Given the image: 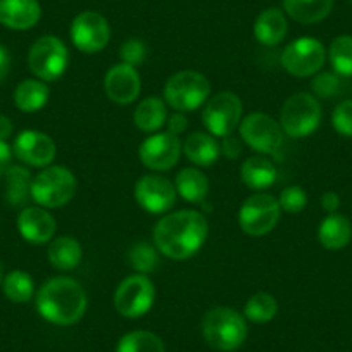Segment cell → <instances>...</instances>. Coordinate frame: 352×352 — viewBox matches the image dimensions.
<instances>
[{"label": "cell", "mask_w": 352, "mask_h": 352, "mask_svg": "<svg viewBox=\"0 0 352 352\" xmlns=\"http://www.w3.org/2000/svg\"><path fill=\"white\" fill-rule=\"evenodd\" d=\"M12 130H14L12 121L8 116H4V114H0V140H8L12 135Z\"/></svg>", "instance_id": "ee69618b"}, {"label": "cell", "mask_w": 352, "mask_h": 352, "mask_svg": "<svg viewBox=\"0 0 352 352\" xmlns=\"http://www.w3.org/2000/svg\"><path fill=\"white\" fill-rule=\"evenodd\" d=\"M276 313H278V302L272 294L266 292L254 294L243 307L245 318L254 323H268L276 316Z\"/></svg>", "instance_id": "1f68e13d"}, {"label": "cell", "mask_w": 352, "mask_h": 352, "mask_svg": "<svg viewBox=\"0 0 352 352\" xmlns=\"http://www.w3.org/2000/svg\"><path fill=\"white\" fill-rule=\"evenodd\" d=\"M140 74L137 67L120 63L111 67L104 78V90L113 102L128 106L140 96Z\"/></svg>", "instance_id": "e0dca14e"}, {"label": "cell", "mask_w": 352, "mask_h": 352, "mask_svg": "<svg viewBox=\"0 0 352 352\" xmlns=\"http://www.w3.org/2000/svg\"><path fill=\"white\" fill-rule=\"evenodd\" d=\"M32 173L23 166H11L6 173V197L14 208L25 206L32 197Z\"/></svg>", "instance_id": "f1b7e54d"}, {"label": "cell", "mask_w": 352, "mask_h": 352, "mask_svg": "<svg viewBox=\"0 0 352 352\" xmlns=\"http://www.w3.org/2000/svg\"><path fill=\"white\" fill-rule=\"evenodd\" d=\"M128 259H130L131 268L137 270L140 275L144 273H151L157 264V252H155L154 247L147 242L135 243L130 249L128 254Z\"/></svg>", "instance_id": "836d02e7"}, {"label": "cell", "mask_w": 352, "mask_h": 352, "mask_svg": "<svg viewBox=\"0 0 352 352\" xmlns=\"http://www.w3.org/2000/svg\"><path fill=\"white\" fill-rule=\"evenodd\" d=\"M168 120V109L162 99L159 97H147L137 106L133 114V121L145 133L159 131Z\"/></svg>", "instance_id": "83f0119b"}, {"label": "cell", "mask_w": 352, "mask_h": 352, "mask_svg": "<svg viewBox=\"0 0 352 352\" xmlns=\"http://www.w3.org/2000/svg\"><path fill=\"white\" fill-rule=\"evenodd\" d=\"M2 289H4L6 297L16 304L28 302L35 292V285H33L32 276L21 270H14V272L8 273L2 282Z\"/></svg>", "instance_id": "4dcf8cb0"}, {"label": "cell", "mask_w": 352, "mask_h": 352, "mask_svg": "<svg viewBox=\"0 0 352 352\" xmlns=\"http://www.w3.org/2000/svg\"><path fill=\"white\" fill-rule=\"evenodd\" d=\"M324 60H327V50H324L323 43L311 36L294 40L282 52L283 69L292 76L299 78L314 76L316 73H320Z\"/></svg>", "instance_id": "30bf717a"}, {"label": "cell", "mask_w": 352, "mask_h": 352, "mask_svg": "<svg viewBox=\"0 0 352 352\" xmlns=\"http://www.w3.org/2000/svg\"><path fill=\"white\" fill-rule=\"evenodd\" d=\"M16 157L33 168H47L56 159V142L49 135L36 130H25L12 145Z\"/></svg>", "instance_id": "2e32d148"}, {"label": "cell", "mask_w": 352, "mask_h": 352, "mask_svg": "<svg viewBox=\"0 0 352 352\" xmlns=\"http://www.w3.org/2000/svg\"><path fill=\"white\" fill-rule=\"evenodd\" d=\"M184 152V144L169 131H157L142 142L138 157L145 168L152 171H168L175 168Z\"/></svg>", "instance_id": "5bb4252c"}, {"label": "cell", "mask_w": 352, "mask_h": 352, "mask_svg": "<svg viewBox=\"0 0 352 352\" xmlns=\"http://www.w3.org/2000/svg\"><path fill=\"white\" fill-rule=\"evenodd\" d=\"M223 152L226 154V157H236L240 154V144L235 137L228 135V137L223 138V144L219 145Z\"/></svg>", "instance_id": "b9f144b4"}, {"label": "cell", "mask_w": 352, "mask_h": 352, "mask_svg": "<svg viewBox=\"0 0 352 352\" xmlns=\"http://www.w3.org/2000/svg\"><path fill=\"white\" fill-rule=\"evenodd\" d=\"M50 90L42 80H23L14 90V102L23 113H36L49 102Z\"/></svg>", "instance_id": "484cf974"}, {"label": "cell", "mask_w": 352, "mask_h": 352, "mask_svg": "<svg viewBox=\"0 0 352 352\" xmlns=\"http://www.w3.org/2000/svg\"><path fill=\"white\" fill-rule=\"evenodd\" d=\"M176 192L188 202L201 204L209 194L208 176L195 168H185L176 175Z\"/></svg>", "instance_id": "4316f807"}, {"label": "cell", "mask_w": 352, "mask_h": 352, "mask_svg": "<svg viewBox=\"0 0 352 352\" xmlns=\"http://www.w3.org/2000/svg\"><path fill=\"white\" fill-rule=\"evenodd\" d=\"M331 124L338 135L352 138V100H344L335 107L331 114Z\"/></svg>", "instance_id": "8d00e7d4"}, {"label": "cell", "mask_w": 352, "mask_h": 352, "mask_svg": "<svg viewBox=\"0 0 352 352\" xmlns=\"http://www.w3.org/2000/svg\"><path fill=\"white\" fill-rule=\"evenodd\" d=\"M76 192V178L64 166H47L33 178L32 199L45 209L66 206Z\"/></svg>", "instance_id": "277c9868"}, {"label": "cell", "mask_w": 352, "mask_h": 352, "mask_svg": "<svg viewBox=\"0 0 352 352\" xmlns=\"http://www.w3.org/2000/svg\"><path fill=\"white\" fill-rule=\"evenodd\" d=\"M240 178L252 190H264L276 182V168L263 155L249 157L240 168Z\"/></svg>", "instance_id": "603a6c76"}, {"label": "cell", "mask_w": 352, "mask_h": 352, "mask_svg": "<svg viewBox=\"0 0 352 352\" xmlns=\"http://www.w3.org/2000/svg\"><path fill=\"white\" fill-rule=\"evenodd\" d=\"M330 64L338 76H352V35H340L328 50Z\"/></svg>", "instance_id": "d6a6232c"}, {"label": "cell", "mask_w": 352, "mask_h": 352, "mask_svg": "<svg viewBox=\"0 0 352 352\" xmlns=\"http://www.w3.org/2000/svg\"><path fill=\"white\" fill-rule=\"evenodd\" d=\"M202 121L212 137H228L242 121V100L233 92L216 94L206 102Z\"/></svg>", "instance_id": "9c48e42d"}, {"label": "cell", "mask_w": 352, "mask_h": 352, "mask_svg": "<svg viewBox=\"0 0 352 352\" xmlns=\"http://www.w3.org/2000/svg\"><path fill=\"white\" fill-rule=\"evenodd\" d=\"M56 219L42 206H30L19 212L18 230L32 243H47L56 233Z\"/></svg>", "instance_id": "ac0fdd59"}, {"label": "cell", "mask_w": 352, "mask_h": 352, "mask_svg": "<svg viewBox=\"0 0 352 352\" xmlns=\"http://www.w3.org/2000/svg\"><path fill=\"white\" fill-rule=\"evenodd\" d=\"M278 202L282 211L296 214V212H300L307 206V195L302 187L294 185V187H287L285 190L280 194Z\"/></svg>", "instance_id": "d590c367"}, {"label": "cell", "mask_w": 352, "mask_h": 352, "mask_svg": "<svg viewBox=\"0 0 352 352\" xmlns=\"http://www.w3.org/2000/svg\"><path fill=\"white\" fill-rule=\"evenodd\" d=\"M135 199L151 214H162L175 204L176 187L161 175H144L135 185Z\"/></svg>", "instance_id": "9a60e30c"}, {"label": "cell", "mask_w": 352, "mask_h": 352, "mask_svg": "<svg viewBox=\"0 0 352 352\" xmlns=\"http://www.w3.org/2000/svg\"><path fill=\"white\" fill-rule=\"evenodd\" d=\"M4 282V268H2V264H0V285Z\"/></svg>", "instance_id": "f6af8a7d"}, {"label": "cell", "mask_w": 352, "mask_h": 352, "mask_svg": "<svg viewBox=\"0 0 352 352\" xmlns=\"http://www.w3.org/2000/svg\"><path fill=\"white\" fill-rule=\"evenodd\" d=\"M211 85L197 71H180L169 76L164 85V100L169 107L180 113L195 111L209 100Z\"/></svg>", "instance_id": "5b68a950"}, {"label": "cell", "mask_w": 352, "mask_h": 352, "mask_svg": "<svg viewBox=\"0 0 352 352\" xmlns=\"http://www.w3.org/2000/svg\"><path fill=\"white\" fill-rule=\"evenodd\" d=\"M71 40L80 52L97 54L111 40V26L102 14L85 11L71 23Z\"/></svg>", "instance_id": "4fadbf2b"}, {"label": "cell", "mask_w": 352, "mask_h": 352, "mask_svg": "<svg viewBox=\"0 0 352 352\" xmlns=\"http://www.w3.org/2000/svg\"><path fill=\"white\" fill-rule=\"evenodd\" d=\"M155 299L154 283L145 275H131L118 285L114 307L124 318H142L151 311Z\"/></svg>", "instance_id": "7c38bea8"}, {"label": "cell", "mask_w": 352, "mask_h": 352, "mask_svg": "<svg viewBox=\"0 0 352 352\" xmlns=\"http://www.w3.org/2000/svg\"><path fill=\"white\" fill-rule=\"evenodd\" d=\"M69 63V52L60 38L45 35L36 40L28 54L30 71L42 81H54L60 78Z\"/></svg>", "instance_id": "52a82bcc"}, {"label": "cell", "mask_w": 352, "mask_h": 352, "mask_svg": "<svg viewBox=\"0 0 352 352\" xmlns=\"http://www.w3.org/2000/svg\"><path fill=\"white\" fill-rule=\"evenodd\" d=\"M333 0H283V11L300 25H314L330 16Z\"/></svg>", "instance_id": "44dd1931"}, {"label": "cell", "mask_w": 352, "mask_h": 352, "mask_svg": "<svg viewBox=\"0 0 352 352\" xmlns=\"http://www.w3.org/2000/svg\"><path fill=\"white\" fill-rule=\"evenodd\" d=\"M321 208L328 214H333L340 208V197H338V194H335V192H324L323 197H321Z\"/></svg>", "instance_id": "60d3db41"}, {"label": "cell", "mask_w": 352, "mask_h": 352, "mask_svg": "<svg viewBox=\"0 0 352 352\" xmlns=\"http://www.w3.org/2000/svg\"><path fill=\"white\" fill-rule=\"evenodd\" d=\"M12 161V148L9 147L8 142L0 140V176H4L8 169L11 168Z\"/></svg>", "instance_id": "ab89813d"}, {"label": "cell", "mask_w": 352, "mask_h": 352, "mask_svg": "<svg viewBox=\"0 0 352 352\" xmlns=\"http://www.w3.org/2000/svg\"><path fill=\"white\" fill-rule=\"evenodd\" d=\"M321 123V106L313 94H294L285 100L280 114L283 133L292 138L309 137Z\"/></svg>", "instance_id": "8992f818"}, {"label": "cell", "mask_w": 352, "mask_h": 352, "mask_svg": "<svg viewBox=\"0 0 352 352\" xmlns=\"http://www.w3.org/2000/svg\"><path fill=\"white\" fill-rule=\"evenodd\" d=\"M282 208L278 199L272 194H254L247 199L239 211V225L250 236H263L273 232L278 223Z\"/></svg>", "instance_id": "ba28073f"}, {"label": "cell", "mask_w": 352, "mask_h": 352, "mask_svg": "<svg viewBox=\"0 0 352 352\" xmlns=\"http://www.w3.org/2000/svg\"><path fill=\"white\" fill-rule=\"evenodd\" d=\"M320 243L328 250H338L349 245L352 239V225L344 214H328L318 228Z\"/></svg>", "instance_id": "7402d4cb"}, {"label": "cell", "mask_w": 352, "mask_h": 352, "mask_svg": "<svg viewBox=\"0 0 352 352\" xmlns=\"http://www.w3.org/2000/svg\"><path fill=\"white\" fill-rule=\"evenodd\" d=\"M219 144L209 133L195 131L184 142V154L195 166H212L219 157Z\"/></svg>", "instance_id": "cb8c5ba5"}, {"label": "cell", "mask_w": 352, "mask_h": 352, "mask_svg": "<svg viewBox=\"0 0 352 352\" xmlns=\"http://www.w3.org/2000/svg\"><path fill=\"white\" fill-rule=\"evenodd\" d=\"M289 23L285 12L272 8L261 12L254 23V36L259 43L266 47H275L287 36Z\"/></svg>", "instance_id": "ffe728a7"}, {"label": "cell", "mask_w": 352, "mask_h": 352, "mask_svg": "<svg viewBox=\"0 0 352 352\" xmlns=\"http://www.w3.org/2000/svg\"><path fill=\"white\" fill-rule=\"evenodd\" d=\"M36 309L49 323L69 327L83 318L87 294L76 280L67 276L50 278L36 294Z\"/></svg>", "instance_id": "7a4b0ae2"}, {"label": "cell", "mask_w": 352, "mask_h": 352, "mask_svg": "<svg viewBox=\"0 0 352 352\" xmlns=\"http://www.w3.org/2000/svg\"><path fill=\"white\" fill-rule=\"evenodd\" d=\"M120 57L124 64L137 67V66H140V64L145 60V57H147V49H145V45L142 40L128 38L126 42L121 45Z\"/></svg>", "instance_id": "74e56055"}, {"label": "cell", "mask_w": 352, "mask_h": 352, "mask_svg": "<svg viewBox=\"0 0 352 352\" xmlns=\"http://www.w3.org/2000/svg\"><path fill=\"white\" fill-rule=\"evenodd\" d=\"M342 88V80L337 73H318L314 74L313 81H311V90H313L314 97L320 99H331V97L338 96Z\"/></svg>", "instance_id": "e575fe53"}, {"label": "cell", "mask_w": 352, "mask_h": 352, "mask_svg": "<svg viewBox=\"0 0 352 352\" xmlns=\"http://www.w3.org/2000/svg\"><path fill=\"white\" fill-rule=\"evenodd\" d=\"M40 16L38 0H0V25L6 28L30 30L40 21Z\"/></svg>", "instance_id": "d6986e66"}, {"label": "cell", "mask_w": 352, "mask_h": 352, "mask_svg": "<svg viewBox=\"0 0 352 352\" xmlns=\"http://www.w3.org/2000/svg\"><path fill=\"white\" fill-rule=\"evenodd\" d=\"M116 352H166L164 342L152 331H130L118 342Z\"/></svg>", "instance_id": "f546056e"}, {"label": "cell", "mask_w": 352, "mask_h": 352, "mask_svg": "<svg viewBox=\"0 0 352 352\" xmlns=\"http://www.w3.org/2000/svg\"><path fill=\"white\" fill-rule=\"evenodd\" d=\"M202 335L216 351L232 352L245 342V318L232 307H214L202 320Z\"/></svg>", "instance_id": "3957f363"}, {"label": "cell", "mask_w": 352, "mask_h": 352, "mask_svg": "<svg viewBox=\"0 0 352 352\" xmlns=\"http://www.w3.org/2000/svg\"><path fill=\"white\" fill-rule=\"evenodd\" d=\"M240 137L257 154H275L283 144V130L278 121L264 113H252L239 124Z\"/></svg>", "instance_id": "8fae6325"}, {"label": "cell", "mask_w": 352, "mask_h": 352, "mask_svg": "<svg viewBox=\"0 0 352 352\" xmlns=\"http://www.w3.org/2000/svg\"><path fill=\"white\" fill-rule=\"evenodd\" d=\"M166 124H168L169 133H173V135H176V137H178V135H182L185 130H187L188 121H187V118L184 116V114L176 113V114H173V116L169 118L168 121H166Z\"/></svg>", "instance_id": "f35d334b"}, {"label": "cell", "mask_w": 352, "mask_h": 352, "mask_svg": "<svg viewBox=\"0 0 352 352\" xmlns=\"http://www.w3.org/2000/svg\"><path fill=\"white\" fill-rule=\"evenodd\" d=\"M47 256L54 268L60 270V272H69L81 263L83 250H81L80 242L73 236H59L50 242Z\"/></svg>", "instance_id": "d4e9b609"}, {"label": "cell", "mask_w": 352, "mask_h": 352, "mask_svg": "<svg viewBox=\"0 0 352 352\" xmlns=\"http://www.w3.org/2000/svg\"><path fill=\"white\" fill-rule=\"evenodd\" d=\"M209 225L204 214L184 209L159 219L154 228V243L169 259L184 261L195 256L208 239Z\"/></svg>", "instance_id": "6da1fadb"}, {"label": "cell", "mask_w": 352, "mask_h": 352, "mask_svg": "<svg viewBox=\"0 0 352 352\" xmlns=\"http://www.w3.org/2000/svg\"><path fill=\"white\" fill-rule=\"evenodd\" d=\"M11 69V56L4 45H0V80H4Z\"/></svg>", "instance_id": "7bdbcfd3"}]
</instances>
